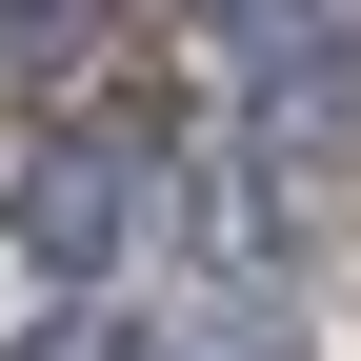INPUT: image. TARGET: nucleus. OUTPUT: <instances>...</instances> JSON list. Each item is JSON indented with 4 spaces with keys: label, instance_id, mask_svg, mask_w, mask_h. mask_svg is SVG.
Returning a JSON list of instances; mask_svg holds the SVG:
<instances>
[{
    "label": "nucleus",
    "instance_id": "obj_2",
    "mask_svg": "<svg viewBox=\"0 0 361 361\" xmlns=\"http://www.w3.org/2000/svg\"><path fill=\"white\" fill-rule=\"evenodd\" d=\"M101 361H301V341L241 322V301H180V322H101Z\"/></svg>",
    "mask_w": 361,
    "mask_h": 361
},
{
    "label": "nucleus",
    "instance_id": "obj_1",
    "mask_svg": "<svg viewBox=\"0 0 361 361\" xmlns=\"http://www.w3.org/2000/svg\"><path fill=\"white\" fill-rule=\"evenodd\" d=\"M121 221H141V141H121V121H101V141H61V161L20 180V241L61 261V281H80V261H121Z\"/></svg>",
    "mask_w": 361,
    "mask_h": 361
},
{
    "label": "nucleus",
    "instance_id": "obj_3",
    "mask_svg": "<svg viewBox=\"0 0 361 361\" xmlns=\"http://www.w3.org/2000/svg\"><path fill=\"white\" fill-rule=\"evenodd\" d=\"M80 20H101V0H0V40H20V61H61Z\"/></svg>",
    "mask_w": 361,
    "mask_h": 361
}]
</instances>
